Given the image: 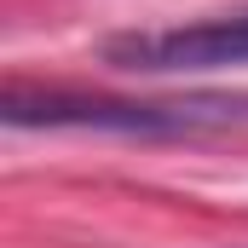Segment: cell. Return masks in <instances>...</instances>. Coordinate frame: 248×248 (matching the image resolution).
<instances>
[{
	"instance_id": "cell-1",
	"label": "cell",
	"mask_w": 248,
	"mask_h": 248,
	"mask_svg": "<svg viewBox=\"0 0 248 248\" xmlns=\"http://www.w3.org/2000/svg\"><path fill=\"white\" fill-rule=\"evenodd\" d=\"M0 122L12 133H110V139H208L243 133L248 93H185V98H104V93H63L23 87L0 93Z\"/></svg>"
},
{
	"instance_id": "cell-2",
	"label": "cell",
	"mask_w": 248,
	"mask_h": 248,
	"mask_svg": "<svg viewBox=\"0 0 248 248\" xmlns=\"http://www.w3.org/2000/svg\"><path fill=\"white\" fill-rule=\"evenodd\" d=\"M98 58L133 69V75H202V69H237L248 63V6L243 12H219V17H196L173 29H133L110 35L98 46Z\"/></svg>"
}]
</instances>
